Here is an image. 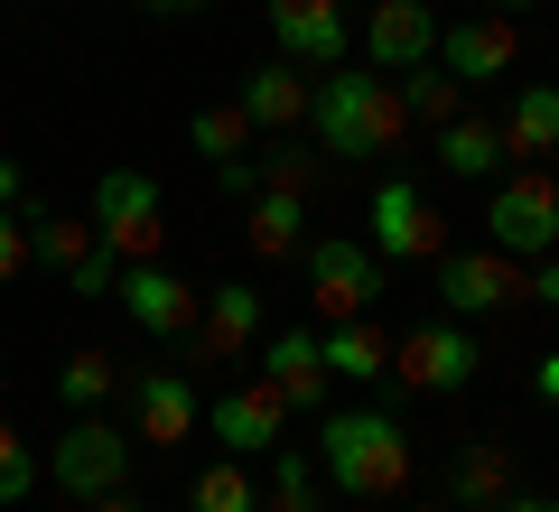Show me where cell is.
Wrapping results in <instances>:
<instances>
[{"mask_svg": "<svg viewBox=\"0 0 559 512\" xmlns=\"http://www.w3.org/2000/svg\"><path fill=\"white\" fill-rule=\"evenodd\" d=\"M131 448H140L131 429H112L103 410H75V419H66V438L47 448V475H57L75 503H94V493L131 485Z\"/></svg>", "mask_w": 559, "mask_h": 512, "instance_id": "8992f818", "label": "cell"}, {"mask_svg": "<svg viewBox=\"0 0 559 512\" xmlns=\"http://www.w3.org/2000/svg\"><path fill=\"white\" fill-rule=\"evenodd\" d=\"M448 493H457V512L513 503V448H503V438H466L457 466H448Z\"/></svg>", "mask_w": 559, "mask_h": 512, "instance_id": "7402d4cb", "label": "cell"}, {"mask_svg": "<svg viewBox=\"0 0 559 512\" xmlns=\"http://www.w3.org/2000/svg\"><path fill=\"white\" fill-rule=\"evenodd\" d=\"M252 178L271 187V197H299V205H308V197H318V150H271Z\"/></svg>", "mask_w": 559, "mask_h": 512, "instance_id": "f546056e", "label": "cell"}, {"mask_svg": "<svg viewBox=\"0 0 559 512\" xmlns=\"http://www.w3.org/2000/svg\"><path fill=\"white\" fill-rule=\"evenodd\" d=\"M84 224H94V242L112 261H168V197H159V178H140V168H103Z\"/></svg>", "mask_w": 559, "mask_h": 512, "instance_id": "277c9868", "label": "cell"}, {"mask_svg": "<svg viewBox=\"0 0 559 512\" xmlns=\"http://www.w3.org/2000/svg\"><path fill=\"white\" fill-rule=\"evenodd\" d=\"M121 317H131L140 335H159V345H187L197 335V308H205V289H187L168 261H121Z\"/></svg>", "mask_w": 559, "mask_h": 512, "instance_id": "9c48e42d", "label": "cell"}, {"mask_svg": "<svg viewBox=\"0 0 559 512\" xmlns=\"http://www.w3.org/2000/svg\"><path fill=\"white\" fill-rule=\"evenodd\" d=\"M308 121H318V140L336 158H373V150H401V140H411L401 84L373 75V66H336V75L318 84V103H308Z\"/></svg>", "mask_w": 559, "mask_h": 512, "instance_id": "7a4b0ae2", "label": "cell"}, {"mask_svg": "<svg viewBox=\"0 0 559 512\" xmlns=\"http://www.w3.org/2000/svg\"><path fill=\"white\" fill-rule=\"evenodd\" d=\"M271 10V38L289 66H345L355 57V28H345L336 0H261Z\"/></svg>", "mask_w": 559, "mask_h": 512, "instance_id": "9a60e30c", "label": "cell"}, {"mask_svg": "<svg viewBox=\"0 0 559 512\" xmlns=\"http://www.w3.org/2000/svg\"><path fill=\"white\" fill-rule=\"evenodd\" d=\"M299 279H308V308H318V326H345V317H373V298L392 289V261H382L373 242L318 234V242H299Z\"/></svg>", "mask_w": 559, "mask_h": 512, "instance_id": "3957f363", "label": "cell"}, {"mask_svg": "<svg viewBox=\"0 0 559 512\" xmlns=\"http://www.w3.org/2000/svg\"><path fill=\"white\" fill-rule=\"evenodd\" d=\"M205 429H215V448H234V456H271L280 438H289V401L252 373V382H234L224 401H205Z\"/></svg>", "mask_w": 559, "mask_h": 512, "instance_id": "4fadbf2b", "label": "cell"}, {"mask_svg": "<svg viewBox=\"0 0 559 512\" xmlns=\"http://www.w3.org/2000/svg\"><path fill=\"white\" fill-rule=\"evenodd\" d=\"M140 10H150V20H197L205 0H140Z\"/></svg>", "mask_w": 559, "mask_h": 512, "instance_id": "d590c367", "label": "cell"}, {"mask_svg": "<svg viewBox=\"0 0 559 512\" xmlns=\"http://www.w3.org/2000/svg\"><path fill=\"white\" fill-rule=\"evenodd\" d=\"M439 57V10L429 0H373V20H364V66L373 75H411V66Z\"/></svg>", "mask_w": 559, "mask_h": 512, "instance_id": "7c38bea8", "label": "cell"}, {"mask_svg": "<svg viewBox=\"0 0 559 512\" xmlns=\"http://www.w3.org/2000/svg\"><path fill=\"white\" fill-rule=\"evenodd\" d=\"M299 242H308V205L299 197H271V187L242 197V252L252 261H299Z\"/></svg>", "mask_w": 559, "mask_h": 512, "instance_id": "44dd1931", "label": "cell"}, {"mask_svg": "<svg viewBox=\"0 0 559 512\" xmlns=\"http://www.w3.org/2000/svg\"><path fill=\"white\" fill-rule=\"evenodd\" d=\"M28 271V224H20V205H0V289Z\"/></svg>", "mask_w": 559, "mask_h": 512, "instance_id": "1f68e13d", "label": "cell"}, {"mask_svg": "<svg viewBox=\"0 0 559 512\" xmlns=\"http://www.w3.org/2000/svg\"><path fill=\"white\" fill-rule=\"evenodd\" d=\"M532 392H540V401H550V410H559V345H550V355L532 364Z\"/></svg>", "mask_w": 559, "mask_h": 512, "instance_id": "836d02e7", "label": "cell"}, {"mask_svg": "<svg viewBox=\"0 0 559 512\" xmlns=\"http://www.w3.org/2000/svg\"><path fill=\"white\" fill-rule=\"evenodd\" d=\"M187 150H205V168H215V158H242L252 150V112H242V103H205V112L187 121Z\"/></svg>", "mask_w": 559, "mask_h": 512, "instance_id": "4316f807", "label": "cell"}, {"mask_svg": "<svg viewBox=\"0 0 559 512\" xmlns=\"http://www.w3.org/2000/svg\"><path fill=\"white\" fill-rule=\"evenodd\" d=\"M318 364H326L336 382H392V326H382V317L318 326Z\"/></svg>", "mask_w": 559, "mask_h": 512, "instance_id": "d6986e66", "label": "cell"}, {"mask_svg": "<svg viewBox=\"0 0 559 512\" xmlns=\"http://www.w3.org/2000/svg\"><path fill=\"white\" fill-rule=\"evenodd\" d=\"M28 252H47L66 279H75L84 261H94V224H84V215H47V205H28Z\"/></svg>", "mask_w": 559, "mask_h": 512, "instance_id": "cb8c5ba5", "label": "cell"}, {"mask_svg": "<svg viewBox=\"0 0 559 512\" xmlns=\"http://www.w3.org/2000/svg\"><path fill=\"white\" fill-rule=\"evenodd\" d=\"M495 131H503V158H513V168H540V158L559 150V84H522Z\"/></svg>", "mask_w": 559, "mask_h": 512, "instance_id": "603a6c76", "label": "cell"}, {"mask_svg": "<svg viewBox=\"0 0 559 512\" xmlns=\"http://www.w3.org/2000/svg\"><path fill=\"white\" fill-rule=\"evenodd\" d=\"M318 466L355 503H392L411 485V438L392 410H318Z\"/></svg>", "mask_w": 559, "mask_h": 512, "instance_id": "6da1fadb", "label": "cell"}, {"mask_svg": "<svg viewBox=\"0 0 559 512\" xmlns=\"http://www.w3.org/2000/svg\"><path fill=\"white\" fill-rule=\"evenodd\" d=\"M94 512H150V503H140L131 485H112V493H94Z\"/></svg>", "mask_w": 559, "mask_h": 512, "instance_id": "8d00e7d4", "label": "cell"}, {"mask_svg": "<svg viewBox=\"0 0 559 512\" xmlns=\"http://www.w3.org/2000/svg\"><path fill=\"white\" fill-rule=\"evenodd\" d=\"M522 298H540V308H559V252L522 261Z\"/></svg>", "mask_w": 559, "mask_h": 512, "instance_id": "d6a6232c", "label": "cell"}, {"mask_svg": "<svg viewBox=\"0 0 559 512\" xmlns=\"http://www.w3.org/2000/svg\"><path fill=\"white\" fill-rule=\"evenodd\" d=\"M0 205H28V178H20V158L0 150Z\"/></svg>", "mask_w": 559, "mask_h": 512, "instance_id": "e575fe53", "label": "cell"}, {"mask_svg": "<svg viewBox=\"0 0 559 512\" xmlns=\"http://www.w3.org/2000/svg\"><path fill=\"white\" fill-rule=\"evenodd\" d=\"M457 103H466V84L439 75V66H411V75H401V112H411V131H439V121H457Z\"/></svg>", "mask_w": 559, "mask_h": 512, "instance_id": "484cf974", "label": "cell"}, {"mask_svg": "<svg viewBox=\"0 0 559 512\" xmlns=\"http://www.w3.org/2000/svg\"><path fill=\"white\" fill-rule=\"evenodd\" d=\"M513 57H522V38H513V20L503 10H485V20H439V75H457V84H495V75H513Z\"/></svg>", "mask_w": 559, "mask_h": 512, "instance_id": "5bb4252c", "label": "cell"}, {"mask_svg": "<svg viewBox=\"0 0 559 512\" xmlns=\"http://www.w3.org/2000/svg\"><path fill=\"white\" fill-rule=\"evenodd\" d=\"M429 271H439V308L448 317H503V308H522V261L495 252V242H476V252L448 242Z\"/></svg>", "mask_w": 559, "mask_h": 512, "instance_id": "ba28073f", "label": "cell"}, {"mask_svg": "<svg viewBox=\"0 0 559 512\" xmlns=\"http://www.w3.org/2000/svg\"><path fill=\"white\" fill-rule=\"evenodd\" d=\"M261 382H271V392L289 401V419H299V410L318 419L326 382H336V373H326V364H318V326H280L271 345H261Z\"/></svg>", "mask_w": 559, "mask_h": 512, "instance_id": "e0dca14e", "label": "cell"}, {"mask_svg": "<svg viewBox=\"0 0 559 512\" xmlns=\"http://www.w3.org/2000/svg\"><path fill=\"white\" fill-rule=\"evenodd\" d=\"M429 150H439V168H448V178H466V187H495L503 168H513V158H503V131H495V121H476V112L439 121Z\"/></svg>", "mask_w": 559, "mask_h": 512, "instance_id": "ffe728a7", "label": "cell"}, {"mask_svg": "<svg viewBox=\"0 0 559 512\" xmlns=\"http://www.w3.org/2000/svg\"><path fill=\"white\" fill-rule=\"evenodd\" d=\"M373 252H382V261H439V252H448L439 205L419 197L411 178H382V187H373Z\"/></svg>", "mask_w": 559, "mask_h": 512, "instance_id": "8fae6325", "label": "cell"}, {"mask_svg": "<svg viewBox=\"0 0 559 512\" xmlns=\"http://www.w3.org/2000/svg\"><path fill=\"white\" fill-rule=\"evenodd\" d=\"M112 392H121V364L103 355V345H84V355H66V373H57V401H66V419H75V410H103Z\"/></svg>", "mask_w": 559, "mask_h": 512, "instance_id": "d4e9b609", "label": "cell"}, {"mask_svg": "<svg viewBox=\"0 0 559 512\" xmlns=\"http://www.w3.org/2000/svg\"><path fill=\"white\" fill-rule=\"evenodd\" d=\"M234 103L252 112V131H308V103H318V84H308V66L271 57V66H252V75H242Z\"/></svg>", "mask_w": 559, "mask_h": 512, "instance_id": "ac0fdd59", "label": "cell"}, {"mask_svg": "<svg viewBox=\"0 0 559 512\" xmlns=\"http://www.w3.org/2000/svg\"><path fill=\"white\" fill-rule=\"evenodd\" d=\"M187 512H261V485L242 475V456H224V466H205L187 485Z\"/></svg>", "mask_w": 559, "mask_h": 512, "instance_id": "83f0119b", "label": "cell"}, {"mask_svg": "<svg viewBox=\"0 0 559 512\" xmlns=\"http://www.w3.org/2000/svg\"><path fill=\"white\" fill-rule=\"evenodd\" d=\"M495 512H559V503H532V493H513V503H495Z\"/></svg>", "mask_w": 559, "mask_h": 512, "instance_id": "74e56055", "label": "cell"}, {"mask_svg": "<svg viewBox=\"0 0 559 512\" xmlns=\"http://www.w3.org/2000/svg\"><path fill=\"white\" fill-rule=\"evenodd\" d=\"M485 373L476 335H466V317H429V326L392 335V382L401 392H466V382Z\"/></svg>", "mask_w": 559, "mask_h": 512, "instance_id": "52a82bcc", "label": "cell"}, {"mask_svg": "<svg viewBox=\"0 0 559 512\" xmlns=\"http://www.w3.org/2000/svg\"><path fill=\"white\" fill-rule=\"evenodd\" d=\"M131 382V438L140 448H187V438L205 429V392H197V373H121Z\"/></svg>", "mask_w": 559, "mask_h": 512, "instance_id": "30bf717a", "label": "cell"}, {"mask_svg": "<svg viewBox=\"0 0 559 512\" xmlns=\"http://www.w3.org/2000/svg\"><path fill=\"white\" fill-rule=\"evenodd\" d=\"M495 10H503V20H513V10H540V0H495Z\"/></svg>", "mask_w": 559, "mask_h": 512, "instance_id": "f35d334b", "label": "cell"}, {"mask_svg": "<svg viewBox=\"0 0 559 512\" xmlns=\"http://www.w3.org/2000/svg\"><path fill=\"white\" fill-rule=\"evenodd\" d=\"M261 512H318V475H308V456L280 438L271 448V485H261Z\"/></svg>", "mask_w": 559, "mask_h": 512, "instance_id": "f1b7e54d", "label": "cell"}, {"mask_svg": "<svg viewBox=\"0 0 559 512\" xmlns=\"http://www.w3.org/2000/svg\"><path fill=\"white\" fill-rule=\"evenodd\" d=\"M28 485H38V456H28V438L0 419V503L20 512V503H28Z\"/></svg>", "mask_w": 559, "mask_h": 512, "instance_id": "4dcf8cb0", "label": "cell"}, {"mask_svg": "<svg viewBox=\"0 0 559 512\" xmlns=\"http://www.w3.org/2000/svg\"><path fill=\"white\" fill-rule=\"evenodd\" d=\"M485 242L513 252V261L559 252V178L550 168H503V178L485 187Z\"/></svg>", "mask_w": 559, "mask_h": 512, "instance_id": "5b68a950", "label": "cell"}, {"mask_svg": "<svg viewBox=\"0 0 559 512\" xmlns=\"http://www.w3.org/2000/svg\"><path fill=\"white\" fill-rule=\"evenodd\" d=\"M252 335H261V289H252V279H215V289H205V308H197L187 355H197V364H234Z\"/></svg>", "mask_w": 559, "mask_h": 512, "instance_id": "2e32d148", "label": "cell"}, {"mask_svg": "<svg viewBox=\"0 0 559 512\" xmlns=\"http://www.w3.org/2000/svg\"><path fill=\"white\" fill-rule=\"evenodd\" d=\"M0 392H10V373H0Z\"/></svg>", "mask_w": 559, "mask_h": 512, "instance_id": "ab89813d", "label": "cell"}]
</instances>
